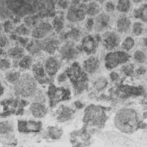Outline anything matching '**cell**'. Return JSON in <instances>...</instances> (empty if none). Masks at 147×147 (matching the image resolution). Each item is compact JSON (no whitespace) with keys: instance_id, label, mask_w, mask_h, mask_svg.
<instances>
[{"instance_id":"18","label":"cell","mask_w":147,"mask_h":147,"mask_svg":"<svg viewBox=\"0 0 147 147\" xmlns=\"http://www.w3.org/2000/svg\"><path fill=\"white\" fill-rule=\"evenodd\" d=\"M74 113V110L71 108L61 105L55 112L56 119L59 122H66L72 118Z\"/></svg>"},{"instance_id":"53","label":"cell","mask_w":147,"mask_h":147,"mask_svg":"<svg viewBox=\"0 0 147 147\" xmlns=\"http://www.w3.org/2000/svg\"><path fill=\"white\" fill-rule=\"evenodd\" d=\"M6 54H7V53L5 52V51L3 49V48L0 47V56H4V55H6Z\"/></svg>"},{"instance_id":"52","label":"cell","mask_w":147,"mask_h":147,"mask_svg":"<svg viewBox=\"0 0 147 147\" xmlns=\"http://www.w3.org/2000/svg\"><path fill=\"white\" fill-rule=\"evenodd\" d=\"M75 104L77 108H82L83 107V105L80 101H77L75 103Z\"/></svg>"},{"instance_id":"41","label":"cell","mask_w":147,"mask_h":147,"mask_svg":"<svg viewBox=\"0 0 147 147\" xmlns=\"http://www.w3.org/2000/svg\"><path fill=\"white\" fill-rule=\"evenodd\" d=\"M10 40L9 38L5 35V34H1L0 35V47L1 48H5L9 45Z\"/></svg>"},{"instance_id":"23","label":"cell","mask_w":147,"mask_h":147,"mask_svg":"<svg viewBox=\"0 0 147 147\" xmlns=\"http://www.w3.org/2000/svg\"><path fill=\"white\" fill-rule=\"evenodd\" d=\"M6 53L9 57L14 60H20L25 55L24 47L18 45L9 49Z\"/></svg>"},{"instance_id":"31","label":"cell","mask_w":147,"mask_h":147,"mask_svg":"<svg viewBox=\"0 0 147 147\" xmlns=\"http://www.w3.org/2000/svg\"><path fill=\"white\" fill-rule=\"evenodd\" d=\"M21 75V73L18 71H11L6 73L5 78L7 82L14 84L18 80Z\"/></svg>"},{"instance_id":"34","label":"cell","mask_w":147,"mask_h":147,"mask_svg":"<svg viewBox=\"0 0 147 147\" xmlns=\"http://www.w3.org/2000/svg\"><path fill=\"white\" fill-rule=\"evenodd\" d=\"M133 59L134 61L140 64H144L146 62V53L144 51L137 50L133 54Z\"/></svg>"},{"instance_id":"22","label":"cell","mask_w":147,"mask_h":147,"mask_svg":"<svg viewBox=\"0 0 147 147\" xmlns=\"http://www.w3.org/2000/svg\"><path fill=\"white\" fill-rule=\"evenodd\" d=\"M25 48L29 54L32 56H38L42 51L41 40L34 38L32 40H30Z\"/></svg>"},{"instance_id":"15","label":"cell","mask_w":147,"mask_h":147,"mask_svg":"<svg viewBox=\"0 0 147 147\" xmlns=\"http://www.w3.org/2000/svg\"><path fill=\"white\" fill-rule=\"evenodd\" d=\"M42 50L49 55H53L59 48V40L53 36H48L41 40Z\"/></svg>"},{"instance_id":"24","label":"cell","mask_w":147,"mask_h":147,"mask_svg":"<svg viewBox=\"0 0 147 147\" xmlns=\"http://www.w3.org/2000/svg\"><path fill=\"white\" fill-rule=\"evenodd\" d=\"M84 10L86 15L90 17H94L100 13V7L97 2L91 1L87 5H85Z\"/></svg>"},{"instance_id":"9","label":"cell","mask_w":147,"mask_h":147,"mask_svg":"<svg viewBox=\"0 0 147 147\" xmlns=\"http://www.w3.org/2000/svg\"><path fill=\"white\" fill-rule=\"evenodd\" d=\"M103 47L109 51H113L118 48L121 43V38L119 34L114 31H107L101 37Z\"/></svg>"},{"instance_id":"3","label":"cell","mask_w":147,"mask_h":147,"mask_svg":"<svg viewBox=\"0 0 147 147\" xmlns=\"http://www.w3.org/2000/svg\"><path fill=\"white\" fill-rule=\"evenodd\" d=\"M14 90L17 96L23 98L32 96L36 92L37 82L31 74H24L14 84Z\"/></svg>"},{"instance_id":"14","label":"cell","mask_w":147,"mask_h":147,"mask_svg":"<svg viewBox=\"0 0 147 147\" xmlns=\"http://www.w3.org/2000/svg\"><path fill=\"white\" fill-rule=\"evenodd\" d=\"M44 67L47 75L52 78L60 69L61 67V62L57 57L51 56L45 60Z\"/></svg>"},{"instance_id":"21","label":"cell","mask_w":147,"mask_h":147,"mask_svg":"<svg viewBox=\"0 0 147 147\" xmlns=\"http://www.w3.org/2000/svg\"><path fill=\"white\" fill-rule=\"evenodd\" d=\"M116 27L118 33H128L130 30L131 27V22L130 19L126 16H121L117 21Z\"/></svg>"},{"instance_id":"46","label":"cell","mask_w":147,"mask_h":147,"mask_svg":"<svg viewBox=\"0 0 147 147\" xmlns=\"http://www.w3.org/2000/svg\"><path fill=\"white\" fill-rule=\"evenodd\" d=\"M136 73L138 75H144L146 73V68L144 66H141L137 69Z\"/></svg>"},{"instance_id":"47","label":"cell","mask_w":147,"mask_h":147,"mask_svg":"<svg viewBox=\"0 0 147 147\" xmlns=\"http://www.w3.org/2000/svg\"><path fill=\"white\" fill-rule=\"evenodd\" d=\"M29 104V102H27L25 100H21L20 101H18V107H21V108H24V107H25L26 105H28Z\"/></svg>"},{"instance_id":"40","label":"cell","mask_w":147,"mask_h":147,"mask_svg":"<svg viewBox=\"0 0 147 147\" xmlns=\"http://www.w3.org/2000/svg\"><path fill=\"white\" fill-rule=\"evenodd\" d=\"M3 30L6 33H10L13 32L14 29L13 23L10 20H6L2 25Z\"/></svg>"},{"instance_id":"48","label":"cell","mask_w":147,"mask_h":147,"mask_svg":"<svg viewBox=\"0 0 147 147\" xmlns=\"http://www.w3.org/2000/svg\"><path fill=\"white\" fill-rule=\"evenodd\" d=\"M110 78H111V80H113V81H115V80H117L118 79V78H119V75H118V74L117 73L115 72H111V74H110Z\"/></svg>"},{"instance_id":"32","label":"cell","mask_w":147,"mask_h":147,"mask_svg":"<svg viewBox=\"0 0 147 147\" xmlns=\"http://www.w3.org/2000/svg\"><path fill=\"white\" fill-rule=\"evenodd\" d=\"M135 45L134 39L131 36L126 37L121 43V48L123 51L129 52L131 50Z\"/></svg>"},{"instance_id":"37","label":"cell","mask_w":147,"mask_h":147,"mask_svg":"<svg viewBox=\"0 0 147 147\" xmlns=\"http://www.w3.org/2000/svg\"><path fill=\"white\" fill-rule=\"evenodd\" d=\"M11 67V62L7 58H2L0 59V70L5 71Z\"/></svg>"},{"instance_id":"17","label":"cell","mask_w":147,"mask_h":147,"mask_svg":"<svg viewBox=\"0 0 147 147\" xmlns=\"http://www.w3.org/2000/svg\"><path fill=\"white\" fill-rule=\"evenodd\" d=\"M110 22V16L106 13H100L94 20V27L96 32H101L109 26Z\"/></svg>"},{"instance_id":"26","label":"cell","mask_w":147,"mask_h":147,"mask_svg":"<svg viewBox=\"0 0 147 147\" xmlns=\"http://www.w3.org/2000/svg\"><path fill=\"white\" fill-rule=\"evenodd\" d=\"M63 133L62 129L57 126H49L47 129V135L52 140H56L61 138Z\"/></svg>"},{"instance_id":"50","label":"cell","mask_w":147,"mask_h":147,"mask_svg":"<svg viewBox=\"0 0 147 147\" xmlns=\"http://www.w3.org/2000/svg\"><path fill=\"white\" fill-rule=\"evenodd\" d=\"M140 43H141V45H142V47L145 48L146 47V37H144V38H141V40H140Z\"/></svg>"},{"instance_id":"12","label":"cell","mask_w":147,"mask_h":147,"mask_svg":"<svg viewBox=\"0 0 147 147\" xmlns=\"http://www.w3.org/2000/svg\"><path fill=\"white\" fill-rule=\"evenodd\" d=\"M18 130L21 133H38L42 129V122L32 120H18Z\"/></svg>"},{"instance_id":"5","label":"cell","mask_w":147,"mask_h":147,"mask_svg":"<svg viewBox=\"0 0 147 147\" xmlns=\"http://www.w3.org/2000/svg\"><path fill=\"white\" fill-rule=\"evenodd\" d=\"M48 95L49 99V105L51 107H53L59 102L69 99L70 91L63 87H57L53 84H51L48 88Z\"/></svg>"},{"instance_id":"57","label":"cell","mask_w":147,"mask_h":147,"mask_svg":"<svg viewBox=\"0 0 147 147\" xmlns=\"http://www.w3.org/2000/svg\"><path fill=\"white\" fill-rule=\"evenodd\" d=\"M0 22H1V20H0Z\"/></svg>"},{"instance_id":"51","label":"cell","mask_w":147,"mask_h":147,"mask_svg":"<svg viewBox=\"0 0 147 147\" xmlns=\"http://www.w3.org/2000/svg\"><path fill=\"white\" fill-rule=\"evenodd\" d=\"M4 91H5L4 87L3 86V85L2 84V82H1V80L0 79V97L3 94Z\"/></svg>"},{"instance_id":"44","label":"cell","mask_w":147,"mask_h":147,"mask_svg":"<svg viewBox=\"0 0 147 147\" xmlns=\"http://www.w3.org/2000/svg\"><path fill=\"white\" fill-rule=\"evenodd\" d=\"M67 77H68V76H67V75L65 71L64 72H63V73H61V74H60L58 76V77H57V80L58 83H62L64 82L66 80Z\"/></svg>"},{"instance_id":"7","label":"cell","mask_w":147,"mask_h":147,"mask_svg":"<svg viewBox=\"0 0 147 147\" xmlns=\"http://www.w3.org/2000/svg\"><path fill=\"white\" fill-rule=\"evenodd\" d=\"M84 119L94 125H102L105 119L103 111L99 107L91 105L86 109Z\"/></svg>"},{"instance_id":"19","label":"cell","mask_w":147,"mask_h":147,"mask_svg":"<svg viewBox=\"0 0 147 147\" xmlns=\"http://www.w3.org/2000/svg\"><path fill=\"white\" fill-rule=\"evenodd\" d=\"M29 110L34 118H41L45 117L47 113V108L42 102H34L30 105Z\"/></svg>"},{"instance_id":"2","label":"cell","mask_w":147,"mask_h":147,"mask_svg":"<svg viewBox=\"0 0 147 147\" xmlns=\"http://www.w3.org/2000/svg\"><path fill=\"white\" fill-rule=\"evenodd\" d=\"M67 76L73 84L75 92L79 94L83 92L88 85V76L82 70L78 62H74L65 71Z\"/></svg>"},{"instance_id":"8","label":"cell","mask_w":147,"mask_h":147,"mask_svg":"<svg viewBox=\"0 0 147 147\" xmlns=\"http://www.w3.org/2000/svg\"><path fill=\"white\" fill-rule=\"evenodd\" d=\"M79 48L74 42L67 41L64 42L59 48V52L61 59L67 61L75 60L79 54Z\"/></svg>"},{"instance_id":"42","label":"cell","mask_w":147,"mask_h":147,"mask_svg":"<svg viewBox=\"0 0 147 147\" xmlns=\"http://www.w3.org/2000/svg\"><path fill=\"white\" fill-rule=\"evenodd\" d=\"M105 9L107 13H111L115 10V5L113 2L108 1V2H106V3H105Z\"/></svg>"},{"instance_id":"33","label":"cell","mask_w":147,"mask_h":147,"mask_svg":"<svg viewBox=\"0 0 147 147\" xmlns=\"http://www.w3.org/2000/svg\"><path fill=\"white\" fill-rule=\"evenodd\" d=\"M51 25L53 29H54L57 33L60 32L64 28V22L63 18L60 16L56 17L53 20Z\"/></svg>"},{"instance_id":"29","label":"cell","mask_w":147,"mask_h":147,"mask_svg":"<svg viewBox=\"0 0 147 147\" xmlns=\"http://www.w3.org/2000/svg\"><path fill=\"white\" fill-rule=\"evenodd\" d=\"M132 33L136 36H140L143 34L145 31V25L141 21H136L131 27Z\"/></svg>"},{"instance_id":"4","label":"cell","mask_w":147,"mask_h":147,"mask_svg":"<svg viewBox=\"0 0 147 147\" xmlns=\"http://www.w3.org/2000/svg\"><path fill=\"white\" fill-rule=\"evenodd\" d=\"M130 56L125 51H111L105 57V65L107 69H111L119 64L126 63Z\"/></svg>"},{"instance_id":"30","label":"cell","mask_w":147,"mask_h":147,"mask_svg":"<svg viewBox=\"0 0 147 147\" xmlns=\"http://www.w3.org/2000/svg\"><path fill=\"white\" fill-rule=\"evenodd\" d=\"M14 130V125L10 121H3L0 122V134L11 133Z\"/></svg>"},{"instance_id":"6","label":"cell","mask_w":147,"mask_h":147,"mask_svg":"<svg viewBox=\"0 0 147 147\" xmlns=\"http://www.w3.org/2000/svg\"><path fill=\"white\" fill-rule=\"evenodd\" d=\"M100 41L101 37L98 34H88L82 39L79 49L88 55L94 54Z\"/></svg>"},{"instance_id":"10","label":"cell","mask_w":147,"mask_h":147,"mask_svg":"<svg viewBox=\"0 0 147 147\" xmlns=\"http://www.w3.org/2000/svg\"><path fill=\"white\" fill-rule=\"evenodd\" d=\"M53 30V28L49 22L41 21L36 26H34L31 31L32 37L37 40H41L49 36Z\"/></svg>"},{"instance_id":"43","label":"cell","mask_w":147,"mask_h":147,"mask_svg":"<svg viewBox=\"0 0 147 147\" xmlns=\"http://www.w3.org/2000/svg\"><path fill=\"white\" fill-rule=\"evenodd\" d=\"M85 28L88 30H90L94 26V20L91 18H88L86 20L84 24Z\"/></svg>"},{"instance_id":"55","label":"cell","mask_w":147,"mask_h":147,"mask_svg":"<svg viewBox=\"0 0 147 147\" xmlns=\"http://www.w3.org/2000/svg\"><path fill=\"white\" fill-rule=\"evenodd\" d=\"M96 2H97L98 3H103L105 2L106 0H95Z\"/></svg>"},{"instance_id":"20","label":"cell","mask_w":147,"mask_h":147,"mask_svg":"<svg viewBox=\"0 0 147 147\" xmlns=\"http://www.w3.org/2000/svg\"><path fill=\"white\" fill-rule=\"evenodd\" d=\"M100 61L97 57L91 56L85 60L83 64L84 71L88 74H94L99 68Z\"/></svg>"},{"instance_id":"13","label":"cell","mask_w":147,"mask_h":147,"mask_svg":"<svg viewBox=\"0 0 147 147\" xmlns=\"http://www.w3.org/2000/svg\"><path fill=\"white\" fill-rule=\"evenodd\" d=\"M18 100L14 98H7L3 99L0 102V106L2 107V111L0 112V117L6 118L12 114H15L16 107L18 106Z\"/></svg>"},{"instance_id":"27","label":"cell","mask_w":147,"mask_h":147,"mask_svg":"<svg viewBox=\"0 0 147 147\" xmlns=\"http://www.w3.org/2000/svg\"><path fill=\"white\" fill-rule=\"evenodd\" d=\"M33 57L30 55H25L18 61V66L23 69H29L33 65Z\"/></svg>"},{"instance_id":"45","label":"cell","mask_w":147,"mask_h":147,"mask_svg":"<svg viewBox=\"0 0 147 147\" xmlns=\"http://www.w3.org/2000/svg\"><path fill=\"white\" fill-rule=\"evenodd\" d=\"M79 31L76 29H73L70 32V36L73 39H77L79 37Z\"/></svg>"},{"instance_id":"54","label":"cell","mask_w":147,"mask_h":147,"mask_svg":"<svg viewBox=\"0 0 147 147\" xmlns=\"http://www.w3.org/2000/svg\"><path fill=\"white\" fill-rule=\"evenodd\" d=\"M143 1H144V0H131V1H132L133 3H136V4L141 3H142V2H143Z\"/></svg>"},{"instance_id":"16","label":"cell","mask_w":147,"mask_h":147,"mask_svg":"<svg viewBox=\"0 0 147 147\" xmlns=\"http://www.w3.org/2000/svg\"><path fill=\"white\" fill-rule=\"evenodd\" d=\"M32 70L36 81L40 83L47 84L51 82V78H47L44 65L38 63L32 65Z\"/></svg>"},{"instance_id":"11","label":"cell","mask_w":147,"mask_h":147,"mask_svg":"<svg viewBox=\"0 0 147 147\" xmlns=\"http://www.w3.org/2000/svg\"><path fill=\"white\" fill-rule=\"evenodd\" d=\"M85 5H72L68 9L66 18L71 22H78L83 21L86 17Z\"/></svg>"},{"instance_id":"28","label":"cell","mask_w":147,"mask_h":147,"mask_svg":"<svg viewBox=\"0 0 147 147\" xmlns=\"http://www.w3.org/2000/svg\"><path fill=\"white\" fill-rule=\"evenodd\" d=\"M134 16L136 18H139L144 23L146 21V4L142 3L141 6L134 11Z\"/></svg>"},{"instance_id":"1","label":"cell","mask_w":147,"mask_h":147,"mask_svg":"<svg viewBox=\"0 0 147 147\" xmlns=\"http://www.w3.org/2000/svg\"><path fill=\"white\" fill-rule=\"evenodd\" d=\"M138 117L134 110L122 108L118 111L114 118V125L123 133L130 134L138 127Z\"/></svg>"},{"instance_id":"56","label":"cell","mask_w":147,"mask_h":147,"mask_svg":"<svg viewBox=\"0 0 147 147\" xmlns=\"http://www.w3.org/2000/svg\"><path fill=\"white\" fill-rule=\"evenodd\" d=\"M1 32H2V28H0V35H1Z\"/></svg>"},{"instance_id":"25","label":"cell","mask_w":147,"mask_h":147,"mask_svg":"<svg viewBox=\"0 0 147 147\" xmlns=\"http://www.w3.org/2000/svg\"><path fill=\"white\" fill-rule=\"evenodd\" d=\"M131 7V0H118L115 6V9L118 11L124 14L128 13Z\"/></svg>"},{"instance_id":"36","label":"cell","mask_w":147,"mask_h":147,"mask_svg":"<svg viewBox=\"0 0 147 147\" xmlns=\"http://www.w3.org/2000/svg\"><path fill=\"white\" fill-rule=\"evenodd\" d=\"M94 84L95 88L98 90H102L106 87L107 84V81L105 78L100 77L96 80Z\"/></svg>"},{"instance_id":"39","label":"cell","mask_w":147,"mask_h":147,"mask_svg":"<svg viewBox=\"0 0 147 147\" xmlns=\"http://www.w3.org/2000/svg\"><path fill=\"white\" fill-rule=\"evenodd\" d=\"M16 41L18 43V45H20L22 47H26V45L30 41V39L28 37L22 36H17Z\"/></svg>"},{"instance_id":"35","label":"cell","mask_w":147,"mask_h":147,"mask_svg":"<svg viewBox=\"0 0 147 147\" xmlns=\"http://www.w3.org/2000/svg\"><path fill=\"white\" fill-rule=\"evenodd\" d=\"M14 33L18 36H28L31 33L30 29L24 24H22L18 26L14 30Z\"/></svg>"},{"instance_id":"38","label":"cell","mask_w":147,"mask_h":147,"mask_svg":"<svg viewBox=\"0 0 147 147\" xmlns=\"http://www.w3.org/2000/svg\"><path fill=\"white\" fill-rule=\"evenodd\" d=\"M133 69L134 65L131 63H125V64L121 68V71L123 74L127 75H130L134 72Z\"/></svg>"},{"instance_id":"49","label":"cell","mask_w":147,"mask_h":147,"mask_svg":"<svg viewBox=\"0 0 147 147\" xmlns=\"http://www.w3.org/2000/svg\"><path fill=\"white\" fill-rule=\"evenodd\" d=\"M24 109L21 108V107H18V110H16L15 114L17 115H22L24 114Z\"/></svg>"}]
</instances>
